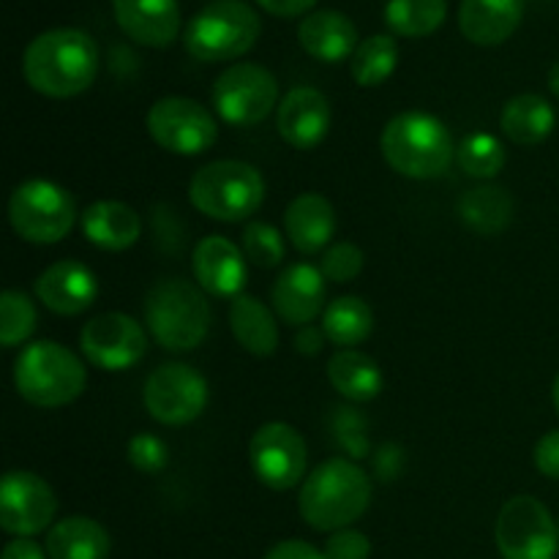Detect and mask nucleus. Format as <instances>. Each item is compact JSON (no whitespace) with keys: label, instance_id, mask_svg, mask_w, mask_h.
I'll list each match as a JSON object with an SVG mask.
<instances>
[{"label":"nucleus","instance_id":"1","mask_svg":"<svg viewBox=\"0 0 559 559\" xmlns=\"http://www.w3.org/2000/svg\"><path fill=\"white\" fill-rule=\"evenodd\" d=\"M27 85L47 98H74L96 82L98 47L80 27H52L27 44L22 55Z\"/></svg>","mask_w":559,"mask_h":559},{"label":"nucleus","instance_id":"2","mask_svg":"<svg viewBox=\"0 0 559 559\" xmlns=\"http://www.w3.org/2000/svg\"><path fill=\"white\" fill-rule=\"evenodd\" d=\"M371 506V478L349 459H328L306 475L298 511L317 533L353 527Z\"/></svg>","mask_w":559,"mask_h":559},{"label":"nucleus","instance_id":"3","mask_svg":"<svg viewBox=\"0 0 559 559\" xmlns=\"http://www.w3.org/2000/svg\"><path fill=\"white\" fill-rule=\"evenodd\" d=\"M388 167L409 180H435L451 169L456 142L437 115L407 109L393 115L380 136Z\"/></svg>","mask_w":559,"mask_h":559},{"label":"nucleus","instance_id":"4","mask_svg":"<svg viewBox=\"0 0 559 559\" xmlns=\"http://www.w3.org/2000/svg\"><path fill=\"white\" fill-rule=\"evenodd\" d=\"M207 293L186 278H162L145 295V325L167 353H191L211 331Z\"/></svg>","mask_w":559,"mask_h":559},{"label":"nucleus","instance_id":"5","mask_svg":"<svg viewBox=\"0 0 559 559\" xmlns=\"http://www.w3.org/2000/svg\"><path fill=\"white\" fill-rule=\"evenodd\" d=\"M16 393L27 404L41 409H58L76 402L87 385L85 364L58 342H33L22 347L14 360Z\"/></svg>","mask_w":559,"mask_h":559},{"label":"nucleus","instance_id":"6","mask_svg":"<svg viewBox=\"0 0 559 559\" xmlns=\"http://www.w3.org/2000/svg\"><path fill=\"white\" fill-rule=\"evenodd\" d=\"M265 200L260 169L235 158L205 164L189 180V202L213 222L238 224L254 216Z\"/></svg>","mask_w":559,"mask_h":559},{"label":"nucleus","instance_id":"7","mask_svg":"<svg viewBox=\"0 0 559 559\" xmlns=\"http://www.w3.org/2000/svg\"><path fill=\"white\" fill-rule=\"evenodd\" d=\"M262 20L246 0H213L197 11L183 33L186 52L202 63H224L260 41Z\"/></svg>","mask_w":559,"mask_h":559},{"label":"nucleus","instance_id":"8","mask_svg":"<svg viewBox=\"0 0 559 559\" xmlns=\"http://www.w3.org/2000/svg\"><path fill=\"white\" fill-rule=\"evenodd\" d=\"M76 205L69 189L33 178L16 186L9 200V222L22 240L36 246L60 243L76 224Z\"/></svg>","mask_w":559,"mask_h":559},{"label":"nucleus","instance_id":"9","mask_svg":"<svg viewBox=\"0 0 559 559\" xmlns=\"http://www.w3.org/2000/svg\"><path fill=\"white\" fill-rule=\"evenodd\" d=\"M145 129L162 151L175 156H200L218 140L216 115L186 96L158 98L147 109Z\"/></svg>","mask_w":559,"mask_h":559},{"label":"nucleus","instance_id":"10","mask_svg":"<svg viewBox=\"0 0 559 559\" xmlns=\"http://www.w3.org/2000/svg\"><path fill=\"white\" fill-rule=\"evenodd\" d=\"M278 104V80L260 63H235L213 82V109L229 126L262 123Z\"/></svg>","mask_w":559,"mask_h":559},{"label":"nucleus","instance_id":"11","mask_svg":"<svg viewBox=\"0 0 559 559\" xmlns=\"http://www.w3.org/2000/svg\"><path fill=\"white\" fill-rule=\"evenodd\" d=\"M502 559H557L559 527L549 508L530 495L511 497L502 506L495 527Z\"/></svg>","mask_w":559,"mask_h":559},{"label":"nucleus","instance_id":"12","mask_svg":"<svg viewBox=\"0 0 559 559\" xmlns=\"http://www.w3.org/2000/svg\"><path fill=\"white\" fill-rule=\"evenodd\" d=\"M142 402L162 426H186L205 413L207 380L189 364H162L147 374Z\"/></svg>","mask_w":559,"mask_h":559},{"label":"nucleus","instance_id":"13","mask_svg":"<svg viewBox=\"0 0 559 559\" xmlns=\"http://www.w3.org/2000/svg\"><path fill=\"white\" fill-rule=\"evenodd\" d=\"M249 462L260 484L273 491H289L306 480L309 448L298 429L282 420H271L251 437Z\"/></svg>","mask_w":559,"mask_h":559},{"label":"nucleus","instance_id":"14","mask_svg":"<svg viewBox=\"0 0 559 559\" xmlns=\"http://www.w3.org/2000/svg\"><path fill=\"white\" fill-rule=\"evenodd\" d=\"M58 497L36 473L11 469L0 480V527L14 538H33L52 527Z\"/></svg>","mask_w":559,"mask_h":559},{"label":"nucleus","instance_id":"15","mask_svg":"<svg viewBox=\"0 0 559 559\" xmlns=\"http://www.w3.org/2000/svg\"><path fill=\"white\" fill-rule=\"evenodd\" d=\"M80 349L96 369L126 371L147 353V331L123 311H107L80 331Z\"/></svg>","mask_w":559,"mask_h":559},{"label":"nucleus","instance_id":"16","mask_svg":"<svg viewBox=\"0 0 559 559\" xmlns=\"http://www.w3.org/2000/svg\"><path fill=\"white\" fill-rule=\"evenodd\" d=\"M38 304L60 317H76L98 298L96 273L80 260H60L49 265L33 284Z\"/></svg>","mask_w":559,"mask_h":559},{"label":"nucleus","instance_id":"17","mask_svg":"<svg viewBox=\"0 0 559 559\" xmlns=\"http://www.w3.org/2000/svg\"><path fill=\"white\" fill-rule=\"evenodd\" d=\"M273 311L287 325L306 328L325 311V276L311 262H295L273 284Z\"/></svg>","mask_w":559,"mask_h":559},{"label":"nucleus","instance_id":"18","mask_svg":"<svg viewBox=\"0 0 559 559\" xmlns=\"http://www.w3.org/2000/svg\"><path fill=\"white\" fill-rule=\"evenodd\" d=\"M276 129L287 145L311 151L331 129V102L317 87H293L276 109Z\"/></svg>","mask_w":559,"mask_h":559},{"label":"nucleus","instance_id":"19","mask_svg":"<svg viewBox=\"0 0 559 559\" xmlns=\"http://www.w3.org/2000/svg\"><path fill=\"white\" fill-rule=\"evenodd\" d=\"M194 278L207 295L235 300L246 287V254L224 235H207L194 249Z\"/></svg>","mask_w":559,"mask_h":559},{"label":"nucleus","instance_id":"20","mask_svg":"<svg viewBox=\"0 0 559 559\" xmlns=\"http://www.w3.org/2000/svg\"><path fill=\"white\" fill-rule=\"evenodd\" d=\"M115 22L131 41L164 49L180 33L178 0H112Z\"/></svg>","mask_w":559,"mask_h":559},{"label":"nucleus","instance_id":"21","mask_svg":"<svg viewBox=\"0 0 559 559\" xmlns=\"http://www.w3.org/2000/svg\"><path fill=\"white\" fill-rule=\"evenodd\" d=\"M298 41L320 63H342V60H353L355 49H358V27L342 11H311L306 20L298 25Z\"/></svg>","mask_w":559,"mask_h":559},{"label":"nucleus","instance_id":"22","mask_svg":"<svg viewBox=\"0 0 559 559\" xmlns=\"http://www.w3.org/2000/svg\"><path fill=\"white\" fill-rule=\"evenodd\" d=\"M524 0H462L459 31L478 47H497L519 31Z\"/></svg>","mask_w":559,"mask_h":559},{"label":"nucleus","instance_id":"23","mask_svg":"<svg viewBox=\"0 0 559 559\" xmlns=\"http://www.w3.org/2000/svg\"><path fill=\"white\" fill-rule=\"evenodd\" d=\"M284 233L300 254H317V251L328 249V243L333 240L336 211L328 197L306 191L289 202L287 213H284Z\"/></svg>","mask_w":559,"mask_h":559},{"label":"nucleus","instance_id":"24","mask_svg":"<svg viewBox=\"0 0 559 559\" xmlns=\"http://www.w3.org/2000/svg\"><path fill=\"white\" fill-rule=\"evenodd\" d=\"M82 235L104 251H126L140 240V213L118 200H98L80 213Z\"/></svg>","mask_w":559,"mask_h":559},{"label":"nucleus","instance_id":"25","mask_svg":"<svg viewBox=\"0 0 559 559\" xmlns=\"http://www.w3.org/2000/svg\"><path fill=\"white\" fill-rule=\"evenodd\" d=\"M49 559H109L112 538L91 516H69L52 524L47 533Z\"/></svg>","mask_w":559,"mask_h":559},{"label":"nucleus","instance_id":"26","mask_svg":"<svg viewBox=\"0 0 559 559\" xmlns=\"http://www.w3.org/2000/svg\"><path fill=\"white\" fill-rule=\"evenodd\" d=\"M229 328L246 353L271 358L278 349V322L273 311L254 295H238L229 304Z\"/></svg>","mask_w":559,"mask_h":559},{"label":"nucleus","instance_id":"27","mask_svg":"<svg viewBox=\"0 0 559 559\" xmlns=\"http://www.w3.org/2000/svg\"><path fill=\"white\" fill-rule=\"evenodd\" d=\"M328 380L344 399L358 404L380 396L382 385H385L380 364L360 349H338L328 360Z\"/></svg>","mask_w":559,"mask_h":559},{"label":"nucleus","instance_id":"28","mask_svg":"<svg viewBox=\"0 0 559 559\" xmlns=\"http://www.w3.org/2000/svg\"><path fill=\"white\" fill-rule=\"evenodd\" d=\"M555 109L538 93L513 96L500 112V129L516 145H540L555 131Z\"/></svg>","mask_w":559,"mask_h":559},{"label":"nucleus","instance_id":"29","mask_svg":"<svg viewBox=\"0 0 559 559\" xmlns=\"http://www.w3.org/2000/svg\"><path fill=\"white\" fill-rule=\"evenodd\" d=\"M456 211L469 229L491 238V235H500L502 229H508V224L513 222V197L502 186H475V189L464 191Z\"/></svg>","mask_w":559,"mask_h":559},{"label":"nucleus","instance_id":"30","mask_svg":"<svg viewBox=\"0 0 559 559\" xmlns=\"http://www.w3.org/2000/svg\"><path fill=\"white\" fill-rule=\"evenodd\" d=\"M322 331L331 344L353 349L364 344L374 331V311L358 295H342L322 311Z\"/></svg>","mask_w":559,"mask_h":559},{"label":"nucleus","instance_id":"31","mask_svg":"<svg viewBox=\"0 0 559 559\" xmlns=\"http://www.w3.org/2000/svg\"><path fill=\"white\" fill-rule=\"evenodd\" d=\"M448 16V0H388L385 25L396 36L426 38L442 27Z\"/></svg>","mask_w":559,"mask_h":559},{"label":"nucleus","instance_id":"32","mask_svg":"<svg viewBox=\"0 0 559 559\" xmlns=\"http://www.w3.org/2000/svg\"><path fill=\"white\" fill-rule=\"evenodd\" d=\"M399 66V47L393 36L388 33H377L369 36L366 41L358 44L353 60H349V71L353 80L360 87H377L396 71Z\"/></svg>","mask_w":559,"mask_h":559},{"label":"nucleus","instance_id":"33","mask_svg":"<svg viewBox=\"0 0 559 559\" xmlns=\"http://www.w3.org/2000/svg\"><path fill=\"white\" fill-rule=\"evenodd\" d=\"M459 167L469 175V178H497L506 167V145L497 140L495 134H486V131H473V134L464 136L456 147Z\"/></svg>","mask_w":559,"mask_h":559},{"label":"nucleus","instance_id":"34","mask_svg":"<svg viewBox=\"0 0 559 559\" xmlns=\"http://www.w3.org/2000/svg\"><path fill=\"white\" fill-rule=\"evenodd\" d=\"M38 311L36 304L20 289H5L0 295V344L3 347H16L27 342L36 331Z\"/></svg>","mask_w":559,"mask_h":559},{"label":"nucleus","instance_id":"35","mask_svg":"<svg viewBox=\"0 0 559 559\" xmlns=\"http://www.w3.org/2000/svg\"><path fill=\"white\" fill-rule=\"evenodd\" d=\"M240 243H243V254L246 260L254 262L257 267H278L284 262V254H287V249H284V238L282 233H278L273 224L267 222H249L243 229V238H240Z\"/></svg>","mask_w":559,"mask_h":559},{"label":"nucleus","instance_id":"36","mask_svg":"<svg viewBox=\"0 0 559 559\" xmlns=\"http://www.w3.org/2000/svg\"><path fill=\"white\" fill-rule=\"evenodd\" d=\"M364 260L366 257L358 246L349 243V240H342V243L328 246L325 254H322L320 271L328 282L347 284L360 276V271H364Z\"/></svg>","mask_w":559,"mask_h":559},{"label":"nucleus","instance_id":"37","mask_svg":"<svg viewBox=\"0 0 559 559\" xmlns=\"http://www.w3.org/2000/svg\"><path fill=\"white\" fill-rule=\"evenodd\" d=\"M129 462L134 464L140 473H162L169 464V448L162 437L147 435V431H140L136 437L129 440Z\"/></svg>","mask_w":559,"mask_h":559},{"label":"nucleus","instance_id":"38","mask_svg":"<svg viewBox=\"0 0 559 559\" xmlns=\"http://www.w3.org/2000/svg\"><path fill=\"white\" fill-rule=\"evenodd\" d=\"M325 557L328 559H369L371 557V540L369 535L360 533V530L344 527L331 533L325 544Z\"/></svg>","mask_w":559,"mask_h":559},{"label":"nucleus","instance_id":"39","mask_svg":"<svg viewBox=\"0 0 559 559\" xmlns=\"http://www.w3.org/2000/svg\"><path fill=\"white\" fill-rule=\"evenodd\" d=\"M535 467L546 478L559 480V429L549 431L535 445Z\"/></svg>","mask_w":559,"mask_h":559},{"label":"nucleus","instance_id":"40","mask_svg":"<svg viewBox=\"0 0 559 559\" xmlns=\"http://www.w3.org/2000/svg\"><path fill=\"white\" fill-rule=\"evenodd\" d=\"M265 559H328V557H325V551H320L317 546L306 544V540L289 538V540H282V544L273 546V549L265 555Z\"/></svg>","mask_w":559,"mask_h":559},{"label":"nucleus","instance_id":"41","mask_svg":"<svg viewBox=\"0 0 559 559\" xmlns=\"http://www.w3.org/2000/svg\"><path fill=\"white\" fill-rule=\"evenodd\" d=\"M317 0H257L260 9H265L267 14L284 16V20H293V16H304L306 11L314 9Z\"/></svg>","mask_w":559,"mask_h":559},{"label":"nucleus","instance_id":"42","mask_svg":"<svg viewBox=\"0 0 559 559\" xmlns=\"http://www.w3.org/2000/svg\"><path fill=\"white\" fill-rule=\"evenodd\" d=\"M0 559H49V555H47V549H41V546L36 544V540L16 538V540H11V544H5Z\"/></svg>","mask_w":559,"mask_h":559},{"label":"nucleus","instance_id":"43","mask_svg":"<svg viewBox=\"0 0 559 559\" xmlns=\"http://www.w3.org/2000/svg\"><path fill=\"white\" fill-rule=\"evenodd\" d=\"M325 331L322 328H314V325H306L300 328L298 336H295V349H298L300 355H317L322 353V347H325Z\"/></svg>","mask_w":559,"mask_h":559},{"label":"nucleus","instance_id":"44","mask_svg":"<svg viewBox=\"0 0 559 559\" xmlns=\"http://www.w3.org/2000/svg\"><path fill=\"white\" fill-rule=\"evenodd\" d=\"M549 91L559 98V60L551 66V71H549Z\"/></svg>","mask_w":559,"mask_h":559},{"label":"nucleus","instance_id":"45","mask_svg":"<svg viewBox=\"0 0 559 559\" xmlns=\"http://www.w3.org/2000/svg\"><path fill=\"white\" fill-rule=\"evenodd\" d=\"M551 399H555V407H557V413H559V374H557L555 385H551Z\"/></svg>","mask_w":559,"mask_h":559},{"label":"nucleus","instance_id":"46","mask_svg":"<svg viewBox=\"0 0 559 559\" xmlns=\"http://www.w3.org/2000/svg\"><path fill=\"white\" fill-rule=\"evenodd\" d=\"M557 527H559V522H557Z\"/></svg>","mask_w":559,"mask_h":559}]
</instances>
